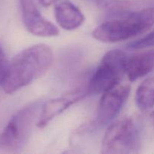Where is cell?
<instances>
[{
    "instance_id": "1",
    "label": "cell",
    "mask_w": 154,
    "mask_h": 154,
    "mask_svg": "<svg viewBox=\"0 0 154 154\" xmlns=\"http://www.w3.org/2000/svg\"><path fill=\"white\" fill-rule=\"evenodd\" d=\"M54 61L50 47L38 44L18 53L9 63L7 75L2 84L4 91L12 94L45 75Z\"/></svg>"
},
{
    "instance_id": "2",
    "label": "cell",
    "mask_w": 154,
    "mask_h": 154,
    "mask_svg": "<svg viewBox=\"0 0 154 154\" xmlns=\"http://www.w3.org/2000/svg\"><path fill=\"white\" fill-rule=\"evenodd\" d=\"M154 25V8H143L117 14L93 32L95 39L116 43L145 32Z\"/></svg>"
},
{
    "instance_id": "3",
    "label": "cell",
    "mask_w": 154,
    "mask_h": 154,
    "mask_svg": "<svg viewBox=\"0 0 154 154\" xmlns=\"http://www.w3.org/2000/svg\"><path fill=\"white\" fill-rule=\"evenodd\" d=\"M43 104L35 102L15 113L0 132V152H20L29 139L35 124H37Z\"/></svg>"
},
{
    "instance_id": "4",
    "label": "cell",
    "mask_w": 154,
    "mask_h": 154,
    "mask_svg": "<svg viewBox=\"0 0 154 154\" xmlns=\"http://www.w3.org/2000/svg\"><path fill=\"white\" fill-rule=\"evenodd\" d=\"M141 146V130L132 117H123L108 126L102 144V153H137Z\"/></svg>"
},
{
    "instance_id": "5",
    "label": "cell",
    "mask_w": 154,
    "mask_h": 154,
    "mask_svg": "<svg viewBox=\"0 0 154 154\" xmlns=\"http://www.w3.org/2000/svg\"><path fill=\"white\" fill-rule=\"evenodd\" d=\"M128 55L120 50L108 51L92 75L87 87L88 94H101L120 83L125 74Z\"/></svg>"
},
{
    "instance_id": "6",
    "label": "cell",
    "mask_w": 154,
    "mask_h": 154,
    "mask_svg": "<svg viewBox=\"0 0 154 154\" xmlns=\"http://www.w3.org/2000/svg\"><path fill=\"white\" fill-rule=\"evenodd\" d=\"M129 93V85L119 83L102 93L97 111L99 126H105L112 123L124 106Z\"/></svg>"
},
{
    "instance_id": "7",
    "label": "cell",
    "mask_w": 154,
    "mask_h": 154,
    "mask_svg": "<svg viewBox=\"0 0 154 154\" xmlns=\"http://www.w3.org/2000/svg\"><path fill=\"white\" fill-rule=\"evenodd\" d=\"M23 23L29 32L40 37H54L60 32L54 24L42 16L36 0H19Z\"/></svg>"
},
{
    "instance_id": "8",
    "label": "cell",
    "mask_w": 154,
    "mask_h": 154,
    "mask_svg": "<svg viewBox=\"0 0 154 154\" xmlns=\"http://www.w3.org/2000/svg\"><path fill=\"white\" fill-rule=\"evenodd\" d=\"M87 93V88L75 89L60 97L51 99L43 104L42 111L37 122L38 128H45L50 122L75 103L84 99Z\"/></svg>"
},
{
    "instance_id": "9",
    "label": "cell",
    "mask_w": 154,
    "mask_h": 154,
    "mask_svg": "<svg viewBox=\"0 0 154 154\" xmlns=\"http://www.w3.org/2000/svg\"><path fill=\"white\" fill-rule=\"evenodd\" d=\"M154 72V49L128 56L125 74L130 81L138 80Z\"/></svg>"
},
{
    "instance_id": "10",
    "label": "cell",
    "mask_w": 154,
    "mask_h": 154,
    "mask_svg": "<svg viewBox=\"0 0 154 154\" xmlns=\"http://www.w3.org/2000/svg\"><path fill=\"white\" fill-rule=\"evenodd\" d=\"M54 16L60 26L66 30L76 29L84 22V15L79 8L69 0H63L55 5Z\"/></svg>"
},
{
    "instance_id": "11",
    "label": "cell",
    "mask_w": 154,
    "mask_h": 154,
    "mask_svg": "<svg viewBox=\"0 0 154 154\" xmlns=\"http://www.w3.org/2000/svg\"><path fill=\"white\" fill-rule=\"evenodd\" d=\"M137 106L143 111L154 107V77L147 78L139 86L135 93Z\"/></svg>"
},
{
    "instance_id": "12",
    "label": "cell",
    "mask_w": 154,
    "mask_h": 154,
    "mask_svg": "<svg viewBox=\"0 0 154 154\" xmlns=\"http://www.w3.org/2000/svg\"><path fill=\"white\" fill-rule=\"evenodd\" d=\"M151 47H154V29L139 40L135 41L127 45V48L130 50L145 49Z\"/></svg>"
},
{
    "instance_id": "13",
    "label": "cell",
    "mask_w": 154,
    "mask_h": 154,
    "mask_svg": "<svg viewBox=\"0 0 154 154\" xmlns=\"http://www.w3.org/2000/svg\"><path fill=\"white\" fill-rule=\"evenodd\" d=\"M9 63L2 47L0 45V85H2L8 69Z\"/></svg>"
},
{
    "instance_id": "14",
    "label": "cell",
    "mask_w": 154,
    "mask_h": 154,
    "mask_svg": "<svg viewBox=\"0 0 154 154\" xmlns=\"http://www.w3.org/2000/svg\"><path fill=\"white\" fill-rule=\"evenodd\" d=\"M150 7L154 8V0H128L127 2V8L130 11Z\"/></svg>"
},
{
    "instance_id": "15",
    "label": "cell",
    "mask_w": 154,
    "mask_h": 154,
    "mask_svg": "<svg viewBox=\"0 0 154 154\" xmlns=\"http://www.w3.org/2000/svg\"><path fill=\"white\" fill-rule=\"evenodd\" d=\"M87 1L93 2V4H96V5L99 6V7L108 10L114 0H87Z\"/></svg>"
},
{
    "instance_id": "16",
    "label": "cell",
    "mask_w": 154,
    "mask_h": 154,
    "mask_svg": "<svg viewBox=\"0 0 154 154\" xmlns=\"http://www.w3.org/2000/svg\"><path fill=\"white\" fill-rule=\"evenodd\" d=\"M39 2V4H41L42 5L45 6V7H48V6L51 5L52 4L57 2L58 0H37Z\"/></svg>"
},
{
    "instance_id": "17",
    "label": "cell",
    "mask_w": 154,
    "mask_h": 154,
    "mask_svg": "<svg viewBox=\"0 0 154 154\" xmlns=\"http://www.w3.org/2000/svg\"><path fill=\"white\" fill-rule=\"evenodd\" d=\"M151 120H152V123H153V126H154V111L151 114Z\"/></svg>"
}]
</instances>
